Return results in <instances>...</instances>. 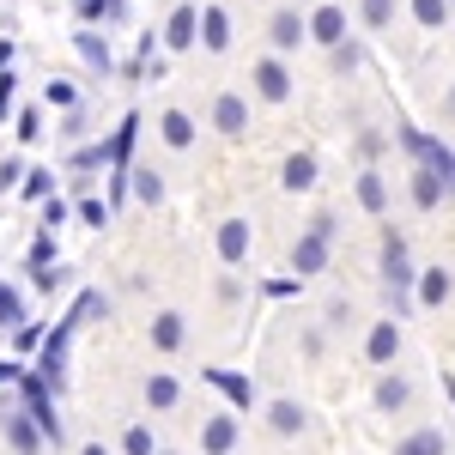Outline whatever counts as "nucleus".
Returning a JSON list of instances; mask_svg holds the SVG:
<instances>
[{
	"label": "nucleus",
	"instance_id": "nucleus-44",
	"mask_svg": "<svg viewBox=\"0 0 455 455\" xmlns=\"http://www.w3.org/2000/svg\"><path fill=\"white\" fill-rule=\"evenodd\" d=\"M298 285H304V280H267V285H261V291H267V298H291Z\"/></svg>",
	"mask_w": 455,
	"mask_h": 455
},
{
	"label": "nucleus",
	"instance_id": "nucleus-37",
	"mask_svg": "<svg viewBox=\"0 0 455 455\" xmlns=\"http://www.w3.org/2000/svg\"><path fill=\"white\" fill-rule=\"evenodd\" d=\"M328 55H334V73H352V68H358V43H334Z\"/></svg>",
	"mask_w": 455,
	"mask_h": 455
},
{
	"label": "nucleus",
	"instance_id": "nucleus-22",
	"mask_svg": "<svg viewBox=\"0 0 455 455\" xmlns=\"http://www.w3.org/2000/svg\"><path fill=\"white\" fill-rule=\"evenodd\" d=\"M176 401H182V383L164 377V371H152V377H146V407H158V413H164V407H176Z\"/></svg>",
	"mask_w": 455,
	"mask_h": 455
},
{
	"label": "nucleus",
	"instance_id": "nucleus-3",
	"mask_svg": "<svg viewBox=\"0 0 455 455\" xmlns=\"http://www.w3.org/2000/svg\"><path fill=\"white\" fill-rule=\"evenodd\" d=\"M383 285H388V304H395V315L413 304V285H419V274H413V261H407V243L388 231L383 237Z\"/></svg>",
	"mask_w": 455,
	"mask_h": 455
},
{
	"label": "nucleus",
	"instance_id": "nucleus-18",
	"mask_svg": "<svg viewBox=\"0 0 455 455\" xmlns=\"http://www.w3.org/2000/svg\"><path fill=\"white\" fill-rule=\"evenodd\" d=\"M280 182L291 188V195H304V188H315V152H291L280 164Z\"/></svg>",
	"mask_w": 455,
	"mask_h": 455
},
{
	"label": "nucleus",
	"instance_id": "nucleus-4",
	"mask_svg": "<svg viewBox=\"0 0 455 455\" xmlns=\"http://www.w3.org/2000/svg\"><path fill=\"white\" fill-rule=\"evenodd\" d=\"M255 98H261V104H285V98H291V73H285L280 55H261V61H255Z\"/></svg>",
	"mask_w": 455,
	"mask_h": 455
},
{
	"label": "nucleus",
	"instance_id": "nucleus-32",
	"mask_svg": "<svg viewBox=\"0 0 455 455\" xmlns=\"http://www.w3.org/2000/svg\"><path fill=\"white\" fill-rule=\"evenodd\" d=\"M31 285H36V291H61V285H73V274L49 261V267H31Z\"/></svg>",
	"mask_w": 455,
	"mask_h": 455
},
{
	"label": "nucleus",
	"instance_id": "nucleus-14",
	"mask_svg": "<svg viewBox=\"0 0 455 455\" xmlns=\"http://www.w3.org/2000/svg\"><path fill=\"white\" fill-rule=\"evenodd\" d=\"M443 188H450V176L431 171V164H419V171H413V182H407V195H413V207H419V212L437 207V201H443Z\"/></svg>",
	"mask_w": 455,
	"mask_h": 455
},
{
	"label": "nucleus",
	"instance_id": "nucleus-1",
	"mask_svg": "<svg viewBox=\"0 0 455 455\" xmlns=\"http://www.w3.org/2000/svg\"><path fill=\"white\" fill-rule=\"evenodd\" d=\"M104 291H79L73 298V310L55 322V334H43V347H36V377L49 388H61V377H68V347H73V334H79V322L85 315H104Z\"/></svg>",
	"mask_w": 455,
	"mask_h": 455
},
{
	"label": "nucleus",
	"instance_id": "nucleus-35",
	"mask_svg": "<svg viewBox=\"0 0 455 455\" xmlns=\"http://www.w3.org/2000/svg\"><path fill=\"white\" fill-rule=\"evenodd\" d=\"M68 201H61V195H49V201H43V231H55V225H68Z\"/></svg>",
	"mask_w": 455,
	"mask_h": 455
},
{
	"label": "nucleus",
	"instance_id": "nucleus-8",
	"mask_svg": "<svg viewBox=\"0 0 455 455\" xmlns=\"http://www.w3.org/2000/svg\"><path fill=\"white\" fill-rule=\"evenodd\" d=\"M212 249H219L225 267H243V261H249V219H225L219 237H212Z\"/></svg>",
	"mask_w": 455,
	"mask_h": 455
},
{
	"label": "nucleus",
	"instance_id": "nucleus-34",
	"mask_svg": "<svg viewBox=\"0 0 455 455\" xmlns=\"http://www.w3.org/2000/svg\"><path fill=\"white\" fill-rule=\"evenodd\" d=\"M122 455H158L152 450V431H146V425H128V431H122Z\"/></svg>",
	"mask_w": 455,
	"mask_h": 455
},
{
	"label": "nucleus",
	"instance_id": "nucleus-47",
	"mask_svg": "<svg viewBox=\"0 0 455 455\" xmlns=\"http://www.w3.org/2000/svg\"><path fill=\"white\" fill-rule=\"evenodd\" d=\"M443 395H450V407H455V371H443Z\"/></svg>",
	"mask_w": 455,
	"mask_h": 455
},
{
	"label": "nucleus",
	"instance_id": "nucleus-13",
	"mask_svg": "<svg viewBox=\"0 0 455 455\" xmlns=\"http://www.w3.org/2000/svg\"><path fill=\"white\" fill-rule=\"evenodd\" d=\"M395 352H401V322H395V315H388V322H371V334H364V358H371V364H388Z\"/></svg>",
	"mask_w": 455,
	"mask_h": 455
},
{
	"label": "nucleus",
	"instance_id": "nucleus-15",
	"mask_svg": "<svg viewBox=\"0 0 455 455\" xmlns=\"http://www.w3.org/2000/svg\"><path fill=\"white\" fill-rule=\"evenodd\" d=\"M267 36H274V49H298V43H304V36H310V19H298V12H291V6H280V12H274V19H267Z\"/></svg>",
	"mask_w": 455,
	"mask_h": 455
},
{
	"label": "nucleus",
	"instance_id": "nucleus-31",
	"mask_svg": "<svg viewBox=\"0 0 455 455\" xmlns=\"http://www.w3.org/2000/svg\"><path fill=\"white\" fill-rule=\"evenodd\" d=\"M19 322H25V298L12 285H0V328H19Z\"/></svg>",
	"mask_w": 455,
	"mask_h": 455
},
{
	"label": "nucleus",
	"instance_id": "nucleus-2",
	"mask_svg": "<svg viewBox=\"0 0 455 455\" xmlns=\"http://www.w3.org/2000/svg\"><path fill=\"white\" fill-rule=\"evenodd\" d=\"M328 243H334V212H315L310 231L291 243V274H298V280L322 274V267H328Z\"/></svg>",
	"mask_w": 455,
	"mask_h": 455
},
{
	"label": "nucleus",
	"instance_id": "nucleus-20",
	"mask_svg": "<svg viewBox=\"0 0 455 455\" xmlns=\"http://www.w3.org/2000/svg\"><path fill=\"white\" fill-rule=\"evenodd\" d=\"M450 291H455V280L443 274V267H425V274H419V285H413V298H419L425 310H437V304H443Z\"/></svg>",
	"mask_w": 455,
	"mask_h": 455
},
{
	"label": "nucleus",
	"instance_id": "nucleus-16",
	"mask_svg": "<svg viewBox=\"0 0 455 455\" xmlns=\"http://www.w3.org/2000/svg\"><path fill=\"white\" fill-rule=\"evenodd\" d=\"M201 49H212V55L231 49V12L225 6H201Z\"/></svg>",
	"mask_w": 455,
	"mask_h": 455
},
{
	"label": "nucleus",
	"instance_id": "nucleus-27",
	"mask_svg": "<svg viewBox=\"0 0 455 455\" xmlns=\"http://www.w3.org/2000/svg\"><path fill=\"white\" fill-rule=\"evenodd\" d=\"M134 195H140V207H158V201H164V176L134 164Z\"/></svg>",
	"mask_w": 455,
	"mask_h": 455
},
{
	"label": "nucleus",
	"instance_id": "nucleus-12",
	"mask_svg": "<svg viewBox=\"0 0 455 455\" xmlns=\"http://www.w3.org/2000/svg\"><path fill=\"white\" fill-rule=\"evenodd\" d=\"M6 443H12L19 455H36L43 443H49V437H43V425L31 419V407H25V413H19V407L6 413Z\"/></svg>",
	"mask_w": 455,
	"mask_h": 455
},
{
	"label": "nucleus",
	"instance_id": "nucleus-46",
	"mask_svg": "<svg viewBox=\"0 0 455 455\" xmlns=\"http://www.w3.org/2000/svg\"><path fill=\"white\" fill-rule=\"evenodd\" d=\"M12 55H19V49H12V43H0V68H12Z\"/></svg>",
	"mask_w": 455,
	"mask_h": 455
},
{
	"label": "nucleus",
	"instance_id": "nucleus-51",
	"mask_svg": "<svg viewBox=\"0 0 455 455\" xmlns=\"http://www.w3.org/2000/svg\"><path fill=\"white\" fill-rule=\"evenodd\" d=\"M158 455H171V450H158Z\"/></svg>",
	"mask_w": 455,
	"mask_h": 455
},
{
	"label": "nucleus",
	"instance_id": "nucleus-21",
	"mask_svg": "<svg viewBox=\"0 0 455 455\" xmlns=\"http://www.w3.org/2000/svg\"><path fill=\"white\" fill-rule=\"evenodd\" d=\"M182 340H188V328H182V315H176V310L152 315V347H158V352H182Z\"/></svg>",
	"mask_w": 455,
	"mask_h": 455
},
{
	"label": "nucleus",
	"instance_id": "nucleus-6",
	"mask_svg": "<svg viewBox=\"0 0 455 455\" xmlns=\"http://www.w3.org/2000/svg\"><path fill=\"white\" fill-rule=\"evenodd\" d=\"M201 450L207 455H231L237 450V407H231V413H225V407L207 413V425H201Z\"/></svg>",
	"mask_w": 455,
	"mask_h": 455
},
{
	"label": "nucleus",
	"instance_id": "nucleus-48",
	"mask_svg": "<svg viewBox=\"0 0 455 455\" xmlns=\"http://www.w3.org/2000/svg\"><path fill=\"white\" fill-rule=\"evenodd\" d=\"M79 455H109V450H104V443H85V450H79Z\"/></svg>",
	"mask_w": 455,
	"mask_h": 455
},
{
	"label": "nucleus",
	"instance_id": "nucleus-11",
	"mask_svg": "<svg viewBox=\"0 0 455 455\" xmlns=\"http://www.w3.org/2000/svg\"><path fill=\"white\" fill-rule=\"evenodd\" d=\"M140 128H146V122L128 109V116H122V128L109 134V171H134V140H140Z\"/></svg>",
	"mask_w": 455,
	"mask_h": 455
},
{
	"label": "nucleus",
	"instance_id": "nucleus-39",
	"mask_svg": "<svg viewBox=\"0 0 455 455\" xmlns=\"http://www.w3.org/2000/svg\"><path fill=\"white\" fill-rule=\"evenodd\" d=\"M12 340H19V352H36V347H43V328H36V322H19Z\"/></svg>",
	"mask_w": 455,
	"mask_h": 455
},
{
	"label": "nucleus",
	"instance_id": "nucleus-30",
	"mask_svg": "<svg viewBox=\"0 0 455 455\" xmlns=\"http://www.w3.org/2000/svg\"><path fill=\"white\" fill-rule=\"evenodd\" d=\"M43 104L49 109H79V92H73L68 79H49V85H43Z\"/></svg>",
	"mask_w": 455,
	"mask_h": 455
},
{
	"label": "nucleus",
	"instance_id": "nucleus-29",
	"mask_svg": "<svg viewBox=\"0 0 455 455\" xmlns=\"http://www.w3.org/2000/svg\"><path fill=\"white\" fill-rule=\"evenodd\" d=\"M19 188H25V201H49V195H55V171H43V164H36V171H25Z\"/></svg>",
	"mask_w": 455,
	"mask_h": 455
},
{
	"label": "nucleus",
	"instance_id": "nucleus-23",
	"mask_svg": "<svg viewBox=\"0 0 455 455\" xmlns=\"http://www.w3.org/2000/svg\"><path fill=\"white\" fill-rule=\"evenodd\" d=\"M358 207H364V212H388V182H383V171H364V176H358Z\"/></svg>",
	"mask_w": 455,
	"mask_h": 455
},
{
	"label": "nucleus",
	"instance_id": "nucleus-25",
	"mask_svg": "<svg viewBox=\"0 0 455 455\" xmlns=\"http://www.w3.org/2000/svg\"><path fill=\"white\" fill-rule=\"evenodd\" d=\"M395 455H450V443H443V431H413L395 443Z\"/></svg>",
	"mask_w": 455,
	"mask_h": 455
},
{
	"label": "nucleus",
	"instance_id": "nucleus-7",
	"mask_svg": "<svg viewBox=\"0 0 455 455\" xmlns=\"http://www.w3.org/2000/svg\"><path fill=\"white\" fill-rule=\"evenodd\" d=\"M310 36L322 43V49L347 43V6H340V0H322V6L310 12Z\"/></svg>",
	"mask_w": 455,
	"mask_h": 455
},
{
	"label": "nucleus",
	"instance_id": "nucleus-50",
	"mask_svg": "<svg viewBox=\"0 0 455 455\" xmlns=\"http://www.w3.org/2000/svg\"><path fill=\"white\" fill-rule=\"evenodd\" d=\"M450 188H455V176H450Z\"/></svg>",
	"mask_w": 455,
	"mask_h": 455
},
{
	"label": "nucleus",
	"instance_id": "nucleus-45",
	"mask_svg": "<svg viewBox=\"0 0 455 455\" xmlns=\"http://www.w3.org/2000/svg\"><path fill=\"white\" fill-rule=\"evenodd\" d=\"M61 134H68V140H79V134H85V116H79V109H68V122H61Z\"/></svg>",
	"mask_w": 455,
	"mask_h": 455
},
{
	"label": "nucleus",
	"instance_id": "nucleus-40",
	"mask_svg": "<svg viewBox=\"0 0 455 455\" xmlns=\"http://www.w3.org/2000/svg\"><path fill=\"white\" fill-rule=\"evenodd\" d=\"M12 98H19V79H12V68H0V122H6Z\"/></svg>",
	"mask_w": 455,
	"mask_h": 455
},
{
	"label": "nucleus",
	"instance_id": "nucleus-43",
	"mask_svg": "<svg viewBox=\"0 0 455 455\" xmlns=\"http://www.w3.org/2000/svg\"><path fill=\"white\" fill-rule=\"evenodd\" d=\"M104 6H109V0H73V12H79L85 25H98V19H104Z\"/></svg>",
	"mask_w": 455,
	"mask_h": 455
},
{
	"label": "nucleus",
	"instance_id": "nucleus-17",
	"mask_svg": "<svg viewBox=\"0 0 455 455\" xmlns=\"http://www.w3.org/2000/svg\"><path fill=\"white\" fill-rule=\"evenodd\" d=\"M73 49H79V61H85L92 73H116V49H109V36L79 31V36H73Z\"/></svg>",
	"mask_w": 455,
	"mask_h": 455
},
{
	"label": "nucleus",
	"instance_id": "nucleus-9",
	"mask_svg": "<svg viewBox=\"0 0 455 455\" xmlns=\"http://www.w3.org/2000/svg\"><path fill=\"white\" fill-rule=\"evenodd\" d=\"M201 377H207V383L219 388V395H225L237 413H249V407H255V383H249L243 371H219V364H212V371H201Z\"/></svg>",
	"mask_w": 455,
	"mask_h": 455
},
{
	"label": "nucleus",
	"instance_id": "nucleus-5",
	"mask_svg": "<svg viewBox=\"0 0 455 455\" xmlns=\"http://www.w3.org/2000/svg\"><path fill=\"white\" fill-rule=\"evenodd\" d=\"M195 43H201V6H188V0H182L171 19H164V49L182 55V49H195Z\"/></svg>",
	"mask_w": 455,
	"mask_h": 455
},
{
	"label": "nucleus",
	"instance_id": "nucleus-38",
	"mask_svg": "<svg viewBox=\"0 0 455 455\" xmlns=\"http://www.w3.org/2000/svg\"><path fill=\"white\" fill-rule=\"evenodd\" d=\"M49 261H55V231H43L31 243V267H49Z\"/></svg>",
	"mask_w": 455,
	"mask_h": 455
},
{
	"label": "nucleus",
	"instance_id": "nucleus-42",
	"mask_svg": "<svg viewBox=\"0 0 455 455\" xmlns=\"http://www.w3.org/2000/svg\"><path fill=\"white\" fill-rule=\"evenodd\" d=\"M19 182H25V164H19V158H6V164H0V195H6V188H19Z\"/></svg>",
	"mask_w": 455,
	"mask_h": 455
},
{
	"label": "nucleus",
	"instance_id": "nucleus-52",
	"mask_svg": "<svg viewBox=\"0 0 455 455\" xmlns=\"http://www.w3.org/2000/svg\"><path fill=\"white\" fill-rule=\"evenodd\" d=\"M450 6H455V0H450Z\"/></svg>",
	"mask_w": 455,
	"mask_h": 455
},
{
	"label": "nucleus",
	"instance_id": "nucleus-10",
	"mask_svg": "<svg viewBox=\"0 0 455 455\" xmlns=\"http://www.w3.org/2000/svg\"><path fill=\"white\" fill-rule=\"evenodd\" d=\"M212 128H219V134H231V140L249 134V104L237 98V92H219V98H212Z\"/></svg>",
	"mask_w": 455,
	"mask_h": 455
},
{
	"label": "nucleus",
	"instance_id": "nucleus-41",
	"mask_svg": "<svg viewBox=\"0 0 455 455\" xmlns=\"http://www.w3.org/2000/svg\"><path fill=\"white\" fill-rule=\"evenodd\" d=\"M43 134V109H19V140H36Z\"/></svg>",
	"mask_w": 455,
	"mask_h": 455
},
{
	"label": "nucleus",
	"instance_id": "nucleus-33",
	"mask_svg": "<svg viewBox=\"0 0 455 455\" xmlns=\"http://www.w3.org/2000/svg\"><path fill=\"white\" fill-rule=\"evenodd\" d=\"M358 12H364V25H371V31H388V19H395V0H358Z\"/></svg>",
	"mask_w": 455,
	"mask_h": 455
},
{
	"label": "nucleus",
	"instance_id": "nucleus-49",
	"mask_svg": "<svg viewBox=\"0 0 455 455\" xmlns=\"http://www.w3.org/2000/svg\"><path fill=\"white\" fill-rule=\"evenodd\" d=\"M443 109H450V116H455V85H450V92H443Z\"/></svg>",
	"mask_w": 455,
	"mask_h": 455
},
{
	"label": "nucleus",
	"instance_id": "nucleus-28",
	"mask_svg": "<svg viewBox=\"0 0 455 455\" xmlns=\"http://www.w3.org/2000/svg\"><path fill=\"white\" fill-rule=\"evenodd\" d=\"M407 395H413L407 377H383V383H377V407H383V413H401V407H407Z\"/></svg>",
	"mask_w": 455,
	"mask_h": 455
},
{
	"label": "nucleus",
	"instance_id": "nucleus-26",
	"mask_svg": "<svg viewBox=\"0 0 455 455\" xmlns=\"http://www.w3.org/2000/svg\"><path fill=\"white\" fill-rule=\"evenodd\" d=\"M407 6H413V19H419L425 31H443V25H450V0H407Z\"/></svg>",
	"mask_w": 455,
	"mask_h": 455
},
{
	"label": "nucleus",
	"instance_id": "nucleus-24",
	"mask_svg": "<svg viewBox=\"0 0 455 455\" xmlns=\"http://www.w3.org/2000/svg\"><path fill=\"white\" fill-rule=\"evenodd\" d=\"M267 425H274L280 437H298V431H304V407H298V401H267Z\"/></svg>",
	"mask_w": 455,
	"mask_h": 455
},
{
	"label": "nucleus",
	"instance_id": "nucleus-36",
	"mask_svg": "<svg viewBox=\"0 0 455 455\" xmlns=\"http://www.w3.org/2000/svg\"><path fill=\"white\" fill-rule=\"evenodd\" d=\"M109 201H92V195H85V201H79V219H85V225H109Z\"/></svg>",
	"mask_w": 455,
	"mask_h": 455
},
{
	"label": "nucleus",
	"instance_id": "nucleus-19",
	"mask_svg": "<svg viewBox=\"0 0 455 455\" xmlns=\"http://www.w3.org/2000/svg\"><path fill=\"white\" fill-rule=\"evenodd\" d=\"M158 134H164V146L188 152V146H195V122H188V109H164V116H158Z\"/></svg>",
	"mask_w": 455,
	"mask_h": 455
}]
</instances>
